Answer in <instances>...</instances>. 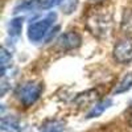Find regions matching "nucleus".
I'll return each mask as SVG.
<instances>
[{"instance_id":"11","label":"nucleus","mask_w":132,"mask_h":132,"mask_svg":"<svg viewBox=\"0 0 132 132\" xmlns=\"http://www.w3.org/2000/svg\"><path fill=\"white\" fill-rule=\"evenodd\" d=\"M63 0H42V3H41V7L44 9H48V8H52L54 5H58L60 3H62Z\"/></svg>"},{"instance_id":"5","label":"nucleus","mask_w":132,"mask_h":132,"mask_svg":"<svg viewBox=\"0 0 132 132\" xmlns=\"http://www.w3.org/2000/svg\"><path fill=\"white\" fill-rule=\"evenodd\" d=\"M89 25H90V29L94 35L99 36V35H104L108 30V25H110V19L107 16H103V15H98V16H94L90 21H89Z\"/></svg>"},{"instance_id":"9","label":"nucleus","mask_w":132,"mask_h":132,"mask_svg":"<svg viewBox=\"0 0 132 132\" xmlns=\"http://www.w3.org/2000/svg\"><path fill=\"white\" fill-rule=\"evenodd\" d=\"M0 62H2V75H5V70L11 63V53H8L5 48H3L0 53Z\"/></svg>"},{"instance_id":"4","label":"nucleus","mask_w":132,"mask_h":132,"mask_svg":"<svg viewBox=\"0 0 132 132\" xmlns=\"http://www.w3.org/2000/svg\"><path fill=\"white\" fill-rule=\"evenodd\" d=\"M82 38L77 32H66L58 38V45L63 50H71L81 45Z\"/></svg>"},{"instance_id":"14","label":"nucleus","mask_w":132,"mask_h":132,"mask_svg":"<svg viewBox=\"0 0 132 132\" xmlns=\"http://www.w3.org/2000/svg\"><path fill=\"white\" fill-rule=\"evenodd\" d=\"M128 124H129V127H132V111L128 115Z\"/></svg>"},{"instance_id":"10","label":"nucleus","mask_w":132,"mask_h":132,"mask_svg":"<svg viewBox=\"0 0 132 132\" xmlns=\"http://www.w3.org/2000/svg\"><path fill=\"white\" fill-rule=\"evenodd\" d=\"M122 29L126 33H132V11H128L124 13L122 21Z\"/></svg>"},{"instance_id":"7","label":"nucleus","mask_w":132,"mask_h":132,"mask_svg":"<svg viewBox=\"0 0 132 132\" xmlns=\"http://www.w3.org/2000/svg\"><path fill=\"white\" fill-rule=\"evenodd\" d=\"M132 87V71L126 74L122 79H120V82L116 85L115 90H114V94L115 95H119V94H123V93H127L129 89Z\"/></svg>"},{"instance_id":"2","label":"nucleus","mask_w":132,"mask_h":132,"mask_svg":"<svg viewBox=\"0 0 132 132\" xmlns=\"http://www.w3.org/2000/svg\"><path fill=\"white\" fill-rule=\"evenodd\" d=\"M42 91H44V85L42 83L27 82L19 89L20 102L23 103L25 107H29L40 98Z\"/></svg>"},{"instance_id":"3","label":"nucleus","mask_w":132,"mask_h":132,"mask_svg":"<svg viewBox=\"0 0 132 132\" xmlns=\"http://www.w3.org/2000/svg\"><path fill=\"white\" fill-rule=\"evenodd\" d=\"M114 58L119 63H128L132 61V38L127 37L120 40L114 46Z\"/></svg>"},{"instance_id":"12","label":"nucleus","mask_w":132,"mask_h":132,"mask_svg":"<svg viewBox=\"0 0 132 132\" xmlns=\"http://www.w3.org/2000/svg\"><path fill=\"white\" fill-rule=\"evenodd\" d=\"M38 2V0H23V3H20L19 4V7L16 8V11H19L20 8L21 9H27V8H30V7H33L36 3Z\"/></svg>"},{"instance_id":"8","label":"nucleus","mask_w":132,"mask_h":132,"mask_svg":"<svg viewBox=\"0 0 132 132\" xmlns=\"http://www.w3.org/2000/svg\"><path fill=\"white\" fill-rule=\"evenodd\" d=\"M23 21H24L23 17H15V19L11 20V23H9V35L12 37H17L21 33V29H23Z\"/></svg>"},{"instance_id":"6","label":"nucleus","mask_w":132,"mask_h":132,"mask_svg":"<svg viewBox=\"0 0 132 132\" xmlns=\"http://www.w3.org/2000/svg\"><path fill=\"white\" fill-rule=\"evenodd\" d=\"M112 104V101L111 99H103V101H101L99 103H96L89 112H87L86 118L87 119H93V118H98V116H101L106 110Z\"/></svg>"},{"instance_id":"13","label":"nucleus","mask_w":132,"mask_h":132,"mask_svg":"<svg viewBox=\"0 0 132 132\" xmlns=\"http://www.w3.org/2000/svg\"><path fill=\"white\" fill-rule=\"evenodd\" d=\"M68 3H69V7L66 8V12L70 13L71 11H74V8H75V5H77V0H68Z\"/></svg>"},{"instance_id":"1","label":"nucleus","mask_w":132,"mask_h":132,"mask_svg":"<svg viewBox=\"0 0 132 132\" xmlns=\"http://www.w3.org/2000/svg\"><path fill=\"white\" fill-rule=\"evenodd\" d=\"M54 20H56V13H49L45 17H42L35 23H32L28 27V38L32 42H38L46 36L48 30L53 25Z\"/></svg>"}]
</instances>
